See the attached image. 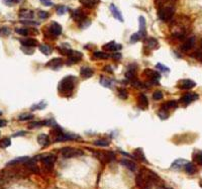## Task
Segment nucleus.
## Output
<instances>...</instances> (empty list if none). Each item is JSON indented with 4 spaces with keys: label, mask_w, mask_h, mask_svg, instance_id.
I'll return each instance as SVG.
<instances>
[{
    "label": "nucleus",
    "mask_w": 202,
    "mask_h": 189,
    "mask_svg": "<svg viewBox=\"0 0 202 189\" xmlns=\"http://www.w3.org/2000/svg\"><path fill=\"white\" fill-rule=\"evenodd\" d=\"M75 87V77L67 76L60 81L58 90L64 96H70Z\"/></svg>",
    "instance_id": "nucleus-1"
},
{
    "label": "nucleus",
    "mask_w": 202,
    "mask_h": 189,
    "mask_svg": "<svg viewBox=\"0 0 202 189\" xmlns=\"http://www.w3.org/2000/svg\"><path fill=\"white\" fill-rule=\"evenodd\" d=\"M175 9L172 5H160L158 10L159 18L163 21H169L174 16Z\"/></svg>",
    "instance_id": "nucleus-2"
},
{
    "label": "nucleus",
    "mask_w": 202,
    "mask_h": 189,
    "mask_svg": "<svg viewBox=\"0 0 202 189\" xmlns=\"http://www.w3.org/2000/svg\"><path fill=\"white\" fill-rule=\"evenodd\" d=\"M61 154L64 158H75V157H80L83 155V151L79 149H75V148H71V147H65L62 150H61Z\"/></svg>",
    "instance_id": "nucleus-3"
},
{
    "label": "nucleus",
    "mask_w": 202,
    "mask_h": 189,
    "mask_svg": "<svg viewBox=\"0 0 202 189\" xmlns=\"http://www.w3.org/2000/svg\"><path fill=\"white\" fill-rule=\"evenodd\" d=\"M36 158L41 160L43 164L45 165V167L47 168L48 170H52L56 162V156L52 155V154H48V155H45V156H37Z\"/></svg>",
    "instance_id": "nucleus-4"
},
{
    "label": "nucleus",
    "mask_w": 202,
    "mask_h": 189,
    "mask_svg": "<svg viewBox=\"0 0 202 189\" xmlns=\"http://www.w3.org/2000/svg\"><path fill=\"white\" fill-rule=\"evenodd\" d=\"M95 155H96V157L101 162H103V163H108V162H112L115 160V154L111 151L98 152V153H95Z\"/></svg>",
    "instance_id": "nucleus-5"
},
{
    "label": "nucleus",
    "mask_w": 202,
    "mask_h": 189,
    "mask_svg": "<svg viewBox=\"0 0 202 189\" xmlns=\"http://www.w3.org/2000/svg\"><path fill=\"white\" fill-rule=\"evenodd\" d=\"M198 98H199L198 94L194 93V92H188V93H186V94H184V95L182 96L181 99H180V102H181L184 106H187V105H189V104L191 103V102H193V101H195V100H197Z\"/></svg>",
    "instance_id": "nucleus-6"
},
{
    "label": "nucleus",
    "mask_w": 202,
    "mask_h": 189,
    "mask_svg": "<svg viewBox=\"0 0 202 189\" xmlns=\"http://www.w3.org/2000/svg\"><path fill=\"white\" fill-rule=\"evenodd\" d=\"M144 74L146 75L148 78L151 80V82L154 84H157L160 81V78H161V74H160L158 71L152 70V69H146Z\"/></svg>",
    "instance_id": "nucleus-7"
},
{
    "label": "nucleus",
    "mask_w": 202,
    "mask_h": 189,
    "mask_svg": "<svg viewBox=\"0 0 202 189\" xmlns=\"http://www.w3.org/2000/svg\"><path fill=\"white\" fill-rule=\"evenodd\" d=\"M178 88L180 89H184V90H189V89H192L196 86V83L194 81L190 80V79H183L180 80L177 84Z\"/></svg>",
    "instance_id": "nucleus-8"
},
{
    "label": "nucleus",
    "mask_w": 202,
    "mask_h": 189,
    "mask_svg": "<svg viewBox=\"0 0 202 189\" xmlns=\"http://www.w3.org/2000/svg\"><path fill=\"white\" fill-rule=\"evenodd\" d=\"M83 55L80 52H75V51H72L71 55L68 58V60L66 62V64L68 66H72V65H74L76 63H78V62L82 59Z\"/></svg>",
    "instance_id": "nucleus-9"
},
{
    "label": "nucleus",
    "mask_w": 202,
    "mask_h": 189,
    "mask_svg": "<svg viewBox=\"0 0 202 189\" xmlns=\"http://www.w3.org/2000/svg\"><path fill=\"white\" fill-rule=\"evenodd\" d=\"M194 46H195V37H190L187 40L184 41V43L181 46V49H182V51H189V50L193 49Z\"/></svg>",
    "instance_id": "nucleus-10"
},
{
    "label": "nucleus",
    "mask_w": 202,
    "mask_h": 189,
    "mask_svg": "<svg viewBox=\"0 0 202 189\" xmlns=\"http://www.w3.org/2000/svg\"><path fill=\"white\" fill-rule=\"evenodd\" d=\"M121 48H122L121 45L116 44L115 42H110V43L105 44L103 46V49L107 52H117V51H119V50H121Z\"/></svg>",
    "instance_id": "nucleus-11"
},
{
    "label": "nucleus",
    "mask_w": 202,
    "mask_h": 189,
    "mask_svg": "<svg viewBox=\"0 0 202 189\" xmlns=\"http://www.w3.org/2000/svg\"><path fill=\"white\" fill-rule=\"evenodd\" d=\"M80 138L79 136L73 134H62L61 136L55 138V142H63V141H70V140H77Z\"/></svg>",
    "instance_id": "nucleus-12"
},
{
    "label": "nucleus",
    "mask_w": 202,
    "mask_h": 189,
    "mask_svg": "<svg viewBox=\"0 0 202 189\" xmlns=\"http://www.w3.org/2000/svg\"><path fill=\"white\" fill-rule=\"evenodd\" d=\"M144 44L147 48H148L150 50L157 49L159 47V42L156 40L155 37H147L146 40H144Z\"/></svg>",
    "instance_id": "nucleus-13"
},
{
    "label": "nucleus",
    "mask_w": 202,
    "mask_h": 189,
    "mask_svg": "<svg viewBox=\"0 0 202 189\" xmlns=\"http://www.w3.org/2000/svg\"><path fill=\"white\" fill-rule=\"evenodd\" d=\"M49 33L52 34H54L55 37H58L62 33V26L59 24H57V22H53V24H51V25H49Z\"/></svg>",
    "instance_id": "nucleus-14"
},
{
    "label": "nucleus",
    "mask_w": 202,
    "mask_h": 189,
    "mask_svg": "<svg viewBox=\"0 0 202 189\" xmlns=\"http://www.w3.org/2000/svg\"><path fill=\"white\" fill-rule=\"evenodd\" d=\"M62 65H63V60L61 59V58H55V59L48 62L45 66L52 68V69H58L62 66Z\"/></svg>",
    "instance_id": "nucleus-15"
},
{
    "label": "nucleus",
    "mask_w": 202,
    "mask_h": 189,
    "mask_svg": "<svg viewBox=\"0 0 202 189\" xmlns=\"http://www.w3.org/2000/svg\"><path fill=\"white\" fill-rule=\"evenodd\" d=\"M24 164H25L26 167H28V170L32 171L33 173H37V174L40 173V169H39V167H37L35 159H29L28 162H25Z\"/></svg>",
    "instance_id": "nucleus-16"
},
{
    "label": "nucleus",
    "mask_w": 202,
    "mask_h": 189,
    "mask_svg": "<svg viewBox=\"0 0 202 189\" xmlns=\"http://www.w3.org/2000/svg\"><path fill=\"white\" fill-rule=\"evenodd\" d=\"M109 8H110V11H111V13L113 15V17L117 19V20H119L120 22H122L123 21V17H122V15H121L120 13V11L118 10V8L114 5V4H110L109 6Z\"/></svg>",
    "instance_id": "nucleus-17"
},
{
    "label": "nucleus",
    "mask_w": 202,
    "mask_h": 189,
    "mask_svg": "<svg viewBox=\"0 0 202 189\" xmlns=\"http://www.w3.org/2000/svg\"><path fill=\"white\" fill-rule=\"evenodd\" d=\"M138 103H139L140 108H142V109L148 108V98H147V96L144 95V94H140L139 97H138Z\"/></svg>",
    "instance_id": "nucleus-18"
},
{
    "label": "nucleus",
    "mask_w": 202,
    "mask_h": 189,
    "mask_svg": "<svg viewBox=\"0 0 202 189\" xmlns=\"http://www.w3.org/2000/svg\"><path fill=\"white\" fill-rule=\"evenodd\" d=\"M93 73H94L93 69H91L90 67H82L81 71H80V75L84 79H88L93 75Z\"/></svg>",
    "instance_id": "nucleus-19"
},
{
    "label": "nucleus",
    "mask_w": 202,
    "mask_h": 189,
    "mask_svg": "<svg viewBox=\"0 0 202 189\" xmlns=\"http://www.w3.org/2000/svg\"><path fill=\"white\" fill-rule=\"evenodd\" d=\"M72 17H73L76 21H79V22H83L85 20V15L83 14V12L80 9H76L74 11H72Z\"/></svg>",
    "instance_id": "nucleus-20"
},
{
    "label": "nucleus",
    "mask_w": 202,
    "mask_h": 189,
    "mask_svg": "<svg viewBox=\"0 0 202 189\" xmlns=\"http://www.w3.org/2000/svg\"><path fill=\"white\" fill-rule=\"evenodd\" d=\"M21 45L24 47H28V48H35L39 45V42L33 38H26V40H21L20 41Z\"/></svg>",
    "instance_id": "nucleus-21"
},
{
    "label": "nucleus",
    "mask_w": 202,
    "mask_h": 189,
    "mask_svg": "<svg viewBox=\"0 0 202 189\" xmlns=\"http://www.w3.org/2000/svg\"><path fill=\"white\" fill-rule=\"evenodd\" d=\"M120 164L123 165L124 167H127L128 170L131 171H135L136 170V164L135 162H132L131 160H127V159H123L120 161Z\"/></svg>",
    "instance_id": "nucleus-22"
},
{
    "label": "nucleus",
    "mask_w": 202,
    "mask_h": 189,
    "mask_svg": "<svg viewBox=\"0 0 202 189\" xmlns=\"http://www.w3.org/2000/svg\"><path fill=\"white\" fill-rule=\"evenodd\" d=\"M133 156H135L138 160L143 161V162H144V163H148V160H147L146 156H144L143 149H140V148L135 149V151H133Z\"/></svg>",
    "instance_id": "nucleus-23"
},
{
    "label": "nucleus",
    "mask_w": 202,
    "mask_h": 189,
    "mask_svg": "<svg viewBox=\"0 0 202 189\" xmlns=\"http://www.w3.org/2000/svg\"><path fill=\"white\" fill-rule=\"evenodd\" d=\"M37 142L41 147H47L49 145V138L48 134H41L39 137H37Z\"/></svg>",
    "instance_id": "nucleus-24"
},
{
    "label": "nucleus",
    "mask_w": 202,
    "mask_h": 189,
    "mask_svg": "<svg viewBox=\"0 0 202 189\" xmlns=\"http://www.w3.org/2000/svg\"><path fill=\"white\" fill-rule=\"evenodd\" d=\"M80 3L87 8H93L99 3V0H80Z\"/></svg>",
    "instance_id": "nucleus-25"
},
{
    "label": "nucleus",
    "mask_w": 202,
    "mask_h": 189,
    "mask_svg": "<svg viewBox=\"0 0 202 189\" xmlns=\"http://www.w3.org/2000/svg\"><path fill=\"white\" fill-rule=\"evenodd\" d=\"M139 21H140V32L139 33L140 34V37H144L146 36V20H144V16H140L139 18Z\"/></svg>",
    "instance_id": "nucleus-26"
},
{
    "label": "nucleus",
    "mask_w": 202,
    "mask_h": 189,
    "mask_svg": "<svg viewBox=\"0 0 202 189\" xmlns=\"http://www.w3.org/2000/svg\"><path fill=\"white\" fill-rule=\"evenodd\" d=\"M19 17L24 19H32L33 17V12L29 9H21L19 11Z\"/></svg>",
    "instance_id": "nucleus-27"
},
{
    "label": "nucleus",
    "mask_w": 202,
    "mask_h": 189,
    "mask_svg": "<svg viewBox=\"0 0 202 189\" xmlns=\"http://www.w3.org/2000/svg\"><path fill=\"white\" fill-rule=\"evenodd\" d=\"M30 158L28 157H20V158H16V159L14 160H11L10 162L7 163V166H10V165H15V164H24L25 162H28Z\"/></svg>",
    "instance_id": "nucleus-28"
},
{
    "label": "nucleus",
    "mask_w": 202,
    "mask_h": 189,
    "mask_svg": "<svg viewBox=\"0 0 202 189\" xmlns=\"http://www.w3.org/2000/svg\"><path fill=\"white\" fill-rule=\"evenodd\" d=\"M99 82H100L102 86H104L106 88H112V81L109 78H106V77H104V76H101Z\"/></svg>",
    "instance_id": "nucleus-29"
},
{
    "label": "nucleus",
    "mask_w": 202,
    "mask_h": 189,
    "mask_svg": "<svg viewBox=\"0 0 202 189\" xmlns=\"http://www.w3.org/2000/svg\"><path fill=\"white\" fill-rule=\"evenodd\" d=\"M47 125V121H32L28 123L29 129H36V128H41V126Z\"/></svg>",
    "instance_id": "nucleus-30"
},
{
    "label": "nucleus",
    "mask_w": 202,
    "mask_h": 189,
    "mask_svg": "<svg viewBox=\"0 0 202 189\" xmlns=\"http://www.w3.org/2000/svg\"><path fill=\"white\" fill-rule=\"evenodd\" d=\"M184 169H185L186 173H188V174H190V175H192L196 172L195 165H194L193 163H189V162L186 163V165L184 166Z\"/></svg>",
    "instance_id": "nucleus-31"
},
{
    "label": "nucleus",
    "mask_w": 202,
    "mask_h": 189,
    "mask_svg": "<svg viewBox=\"0 0 202 189\" xmlns=\"http://www.w3.org/2000/svg\"><path fill=\"white\" fill-rule=\"evenodd\" d=\"M178 107V102L175 101V100H171V101H168L165 104H163L162 108L168 110V109H171V108H177Z\"/></svg>",
    "instance_id": "nucleus-32"
},
{
    "label": "nucleus",
    "mask_w": 202,
    "mask_h": 189,
    "mask_svg": "<svg viewBox=\"0 0 202 189\" xmlns=\"http://www.w3.org/2000/svg\"><path fill=\"white\" fill-rule=\"evenodd\" d=\"M187 163V161L184 160V159H178L174 162L172 164V168H175V169H180L181 167H184Z\"/></svg>",
    "instance_id": "nucleus-33"
},
{
    "label": "nucleus",
    "mask_w": 202,
    "mask_h": 189,
    "mask_svg": "<svg viewBox=\"0 0 202 189\" xmlns=\"http://www.w3.org/2000/svg\"><path fill=\"white\" fill-rule=\"evenodd\" d=\"M40 51L43 54H45V55L49 56V55H51V54H52L53 49L49 47V45H41L40 46Z\"/></svg>",
    "instance_id": "nucleus-34"
},
{
    "label": "nucleus",
    "mask_w": 202,
    "mask_h": 189,
    "mask_svg": "<svg viewBox=\"0 0 202 189\" xmlns=\"http://www.w3.org/2000/svg\"><path fill=\"white\" fill-rule=\"evenodd\" d=\"M51 134L56 138H58L59 136H61V134H63V130H62V129H61L59 125H55V126H53V130H51Z\"/></svg>",
    "instance_id": "nucleus-35"
},
{
    "label": "nucleus",
    "mask_w": 202,
    "mask_h": 189,
    "mask_svg": "<svg viewBox=\"0 0 202 189\" xmlns=\"http://www.w3.org/2000/svg\"><path fill=\"white\" fill-rule=\"evenodd\" d=\"M94 57L97 58V59H103V60H106L110 58V55L105 52H95L94 53Z\"/></svg>",
    "instance_id": "nucleus-36"
},
{
    "label": "nucleus",
    "mask_w": 202,
    "mask_h": 189,
    "mask_svg": "<svg viewBox=\"0 0 202 189\" xmlns=\"http://www.w3.org/2000/svg\"><path fill=\"white\" fill-rule=\"evenodd\" d=\"M193 159L197 164H199V165L202 166V152H196L193 155Z\"/></svg>",
    "instance_id": "nucleus-37"
},
{
    "label": "nucleus",
    "mask_w": 202,
    "mask_h": 189,
    "mask_svg": "<svg viewBox=\"0 0 202 189\" xmlns=\"http://www.w3.org/2000/svg\"><path fill=\"white\" fill-rule=\"evenodd\" d=\"M11 144V142H10V138H3V140L0 141V148H2V149H5L7 148V147H9Z\"/></svg>",
    "instance_id": "nucleus-38"
},
{
    "label": "nucleus",
    "mask_w": 202,
    "mask_h": 189,
    "mask_svg": "<svg viewBox=\"0 0 202 189\" xmlns=\"http://www.w3.org/2000/svg\"><path fill=\"white\" fill-rule=\"evenodd\" d=\"M33 118V114L32 113H24V114H20L18 116V121H28V119H32Z\"/></svg>",
    "instance_id": "nucleus-39"
},
{
    "label": "nucleus",
    "mask_w": 202,
    "mask_h": 189,
    "mask_svg": "<svg viewBox=\"0 0 202 189\" xmlns=\"http://www.w3.org/2000/svg\"><path fill=\"white\" fill-rule=\"evenodd\" d=\"M109 141L107 140H97L94 142V145L95 146H98V147H107L109 146Z\"/></svg>",
    "instance_id": "nucleus-40"
},
{
    "label": "nucleus",
    "mask_w": 202,
    "mask_h": 189,
    "mask_svg": "<svg viewBox=\"0 0 202 189\" xmlns=\"http://www.w3.org/2000/svg\"><path fill=\"white\" fill-rule=\"evenodd\" d=\"M45 106H47V103H45V101H41V102H40V103H37V104H35V105H32V110L43 109V108H45Z\"/></svg>",
    "instance_id": "nucleus-41"
},
{
    "label": "nucleus",
    "mask_w": 202,
    "mask_h": 189,
    "mask_svg": "<svg viewBox=\"0 0 202 189\" xmlns=\"http://www.w3.org/2000/svg\"><path fill=\"white\" fill-rule=\"evenodd\" d=\"M156 68L158 69L159 71H161V72H164V73H170V69L166 67V66H164L163 64L161 63H158L157 65H156Z\"/></svg>",
    "instance_id": "nucleus-42"
},
{
    "label": "nucleus",
    "mask_w": 202,
    "mask_h": 189,
    "mask_svg": "<svg viewBox=\"0 0 202 189\" xmlns=\"http://www.w3.org/2000/svg\"><path fill=\"white\" fill-rule=\"evenodd\" d=\"M127 91L124 89V88H119L118 89V97L121 99H127Z\"/></svg>",
    "instance_id": "nucleus-43"
},
{
    "label": "nucleus",
    "mask_w": 202,
    "mask_h": 189,
    "mask_svg": "<svg viewBox=\"0 0 202 189\" xmlns=\"http://www.w3.org/2000/svg\"><path fill=\"white\" fill-rule=\"evenodd\" d=\"M158 114H159V116L161 117L162 119H167V118H168V116H169V113L167 112V110L163 109L162 107H161V109L159 110Z\"/></svg>",
    "instance_id": "nucleus-44"
},
{
    "label": "nucleus",
    "mask_w": 202,
    "mask_h": 189,
    "mask_svg": "<svg viewBox=\"0 0 202 189\" xmlns=\"http://www.w3.org/2000/svg\"><path fill=\"white\" fill-rule=\"evenodd\" d=\"M15 33H18V34H20V36H24L26 37L28 34V29H15Z\"/></svg>",
    "instance_id": "nucleus-45"
},
{
    "label": "nucleus",
    "mask_w": 202,
    "mask_h": 189,
    "mask_svg": "<svg viewBox=\"0 0 202 189\" xmlns=\"http://www.w3.org/2000/svg\"><path fill=\"white\" fill-rule=\"evenodd\" d=\"M10 34V29L8 28H2L0 29V37H6Z\"/></svg>",
    "instance_id": "nucleus-46"
},
{
    "label": "nucleus",
    "mask_w": 202,
    "mask_h": 189,
    "mask_svg": "<svg viewBox=\"0 0 202 189\" xmlns=\"http://www.w3.org/2000/svg\"><path fill=\"white\" fill-rule=\"evenodd\" d=\"M140 38H142V37H140V34L139 33H133L131 37V43H136V42H139Z\"/></svg>",
    "instance_id": "nucleus-47"
},
{
    "label": "nucleus",
    "mask_w": 202,
    "mask_h": 189,
    "mask_svg": "<svg viewBox=\"0 0 202 189\" xmlns=\"http://www.w3.org/2000/svg\"><path fill=\"white\" fill-rule=\"evenodd\" d=\"M163 93L161 91H155L154 92V94H153V98L155 99V100H161V99H163Z\"/></svg>",
    "instance_id": "nucleus-48"
},
{
    "label": "nucleus",
    "mask_w": 202,
    "mask_h": 189,
    "mask_svg": "<svg viewBox=\"0 0 202 189\" xmlns=\"http://www.w3.org/2000/svg\"><path fill=\"white\" fill-rule=\"evenodd\" d=\"M131 84H132V85L135 86V88H143V87H144V83L140 82V81H138L136 79L132 80V81H131Z\"/></svg>",
    "instance_id": "nucleus-49"
},
{
    "label": "nucleus",
    "mask_w": 202,
    "mask_h": 189,
    "mask_svg": "<svg viewBox=\"0 0 202 189\" xmlns=\"http://www.w3.org/2000/svg\"><path fill=\"white\" fill-rule=\"evenodd\" d=\"M37 15H39V17L41 19H45V18L49 17V13L47 12V11H43V10H40Z\"/></svg>",
    "instance_id": "nucleus-50"
},
{
    "label": "nucleus",
    "mask_w": 202,
    "mask_h": 189,
    "mask_svg": "<svg viewBox=\"0 0 202 189\" xmlns=\"http://www.w3.org/2000/svg\"><path fill=\"white\" fill-rule=\"evenodd\" d=\"M66 11H67V8H66V7H64V6H59L58 8H57V13L60 14V15L64 14Z\"/></svg>",
    "instance_id": "nucleus-51"
},
{
    "label": "nucleus",
    "mask_w": 202,
    "mask_h": 189,
    "mask_svg": "<svg viewBox=\"0 0 202 189\" xmlns=\"http://www.w3.org/2000/svg\"><path fill=\"white\" fill-rule=\"evenodd\" d=\"M7 5H12V4H16V3H19L21 0H3Z\"/></svg>",
    "instance_id": "nucleus-52"
},
{
    "label": "nucleus",
    "mask_w": 202,
    "mask_h": 189,
    "mask_svg": "<svg viewBox=\"0 0 202 189\" xmlns=\"http://www.w3.org/2000/svg\"><path fill=\"white\" fill-rule=\"evenodd\" d=\"M22 51L28 54V55H32V54L33 53V49L28 48V47H22Z\"/></svg>",
    "instance_id": "nucleus-53"
},
{
    "label": "nucleus",
    "mask_w": 202,
    "mask_h": 189,
    "mask_svg": "<svg viewBox=\"0 0 202 189\" xmlns=\"http://www.w3.org/2000/svg\"><path fill=\"white\" fill-rule=\"evenodd\" d=\"M110 58H112V59H114V60H120L121 59V54L120 53L110 54Z\"/></svg>",
    "instance_id": "nucleus-54"
},
{
    "label": "nucleus",
    "mask_w": 202,
    "mask_h": 189,
    "mask_svg": "<svg viewBox=\"0 0 202 189\" xmlns=\"http://www.w3.org/2000/svg\"><path fill=\"white\" fill-rule=\"evenodd\" d=\"M21 24H28V25H39V22H36V21H32V20H22Z\"/></svg>",
    "instance_id": "nucleus-55"
},
{
    "label": "nucleus",
    "mask_w": 202,
    "mask_h": 189,
    "mask_svg": "<svg viewBox=\"0 0 202 189\" xmlns=\"http://www.w3.org/2000/svg\"><path fill=\"white\" fill-rule=\"evenodd\" d=\"M41 2L45 6H52L53 5V2L51 1V0H41Z\"/></svg>",
    "instance_id": "nucleus-56"
},
{
    "label": "nucleus",
    "mask_w": 202,
    "mask_h": 189,
    "mask_svg": "<svg viewBox=\"0 0 202 189\" xmlns=\"http://www.w3.org/2000/svg\"><path fill=\"white\" fill-rule=\"evenodd\" d=\"M7 125V121L5 119H0V128H4Z\"/></svg>",
    "instance_id": "nucleus-57"
},
{
    "label": "nucleus",
    "mask_w": 202,
    "mask_h": 189,
    "mask_svg": "<svg viewBox=\"0 0 202 189\" xmlns=\"http://www.w3.org/2000/svg\"><path fill=\"white\" fill-rule=\"evenodd\" d=\"M195 54H197V58L202 62V49H201V51L197 52V53H195Z\"/></svg>",
    "instance_id": "nucleus-58"
},
{
    "label": "nucleus",
    "mask_w": 202,
    "mask_h": 189,
    "mask_svg": "<svg viewBox=\"0 0 202 189\" xmlns=\"http://www.w3.org/2000/svg\"><path fill=\"white\" fill-rule=\"evenodd\" d=\"M26 134V132H19V133H16L13 134V137H18V136H24Z\"/></svg>",
    "instance_id": "nucleus-59"
},
{
    "label": "nucleus",
    "mask_w": 202,
    "mask_h": 189,
    "mask_svg": "<svg viewBox=\"0 0 202 189\" xmlns=\"http://www.w3.org/2000/svg\"><path fill=\"white\" fill-rule=\"evenodd\" d=\"M104 70H105V71H107V72H110V73H112L111 67H110V66H106V67H104Z\"/></svg>",
    "instance_id": "nucleus-60"
},
{
    "label": "nucleus",
    "mask_w": 202,
    "mask_h": 189,
    "mask_svg": "<svg viewBox=\"0 0 202 189\" xmlns=\"http://www.w3.org/2000/svg\"><path fill=\"white\" fill-rule=\"evenodd\" d=\"M199 185H200V187L202 188V180H201V181H200V182H199Z\"/></svg>",
    "instance_id": "nucleus-61"
},
{
    "label": "nucleus",
    "mask_w": 202,
    "mask_h": 189,
    "mask_svg": "<svg viewBox=\"0 0 202 189\" xmlns=\"http://www.w3.org/2000/svg\"><path fill=\"white\" fill-rule=\"evenodd\" d=\"M1 115H2V111L0 110V116H1Z\"/></svg>",
    "instance_id": "nucleus-62"
},
{
    "label": "nucleus",
    "mask_w": 202,
    "mask_h": 189,
    "mask_svg": "<svg viewBox=\"0 0 202 189\" xmlns=\"http://www.w3.org/2000/svg\"><path fill=\"white\" fill-rule=\"evenodd\" d=\"M201 49H202V41H201Z\"/></svg>",
    "instance_id": "nucleus-63"
},
{
    "label": "nucleus",
    "mask_w": 202,
    "mask_h": 189,
    "mask_svg": "<svg viewBox=\"0 0 202 189\" xmlns=\"http://www.w3.org/2000/svg\"><path fill=\"white\" fill-rule=\"evenodd\" d=\"M166 189H171V188H166Z\"/></svg>",
    "instance_id": "nucleus-64"
}]
</instances>
